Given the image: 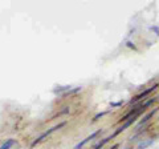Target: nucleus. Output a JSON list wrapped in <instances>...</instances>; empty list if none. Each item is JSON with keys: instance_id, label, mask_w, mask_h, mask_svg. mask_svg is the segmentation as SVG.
I'll list each match as a JSON object with an SVG mask.
<instances>
[{"instance_id": "obj_11", "label": "nucleus", "mask_w": 159, "mask_h": 149, "mask_svg": "<svg viewBox=\"0 0 159 149\" xmlns=\"http://www.w3.org/2000/svg\"><path fill=\"white\" fill-rule=\"evenodd\" d=\"M66 113H69V107H65V109H62L61 112H58L56 116H54L53 118H56V117H60V116H62V115H66Z\"/></svg>"}, {"instance_id": "obj_8", "label": "nucleus", "mask_w": 159, "mask_h": 149, "mask_svg": "<svg viewBox=\"0 0 159 149\" xmlns=\"http://www.w3.org/2000/svg\"><path fill=\"white\" fill-rule=\"evenodd\" d=\"M109 140H111V136H110V137H106V138H103L102 141H99V142L97 144V145H96V148H94V149H101V148H102L103 145H105V144H106Z\"/></svg>"}, {"instance_id": "obj_15", "label": "nucleus", "mask_w": 159, "mask_h": 149, "mask_svg": "<svg viewBox=\"0 0 159 149\" xmlns=\"http://www.w3.org/2000/svg\"><path fill=\"white\" fill-rule=\"evenodd\" d=\"M127 47H129V48H133V49H135V46H134V44H133L131 41H127Z\"/></svg>"}, {"instance_id": "obj_3", "label": "nucleus", "mask_w": 159, "mask_h": 149, "mask_svg": "<svg viewBox=\"0 0 159 149\" xmlns=\"http://www.w3.org/2000/svg\"><path fill=\"white\" fill-rule=\"evenodd\" d=\"M99 133H101V129H98V131H97V132H93V133H92V135H90V136H88L86 138H84V140H82L81 142H78V144H77V145H76V147H74L73 149H82V148H84V145H85V144H86V142H89V141H90V140H93V138H94V137H97V136L99 135Z\"/></svg>"}, {"instance_id": "obj_9", "label": "nucleus", "mask_w": 159, "mask_h": 149, "mask_svg": "<svg viewBox=\"0 0 159 149\" xmlns=\"http://www.w3.org/2000/svg\"><path fill=\"white\" fill-rule=\"evenodd\" d=\"M81 91V88L80 87H77V88H74V89H70V91H68L66 93H64V97H68V96H70V95H74V93H77V92H80Z\"/></svg>"}, {"instance_id": "obj_12", "label": "nucleus", "mask_w": 159, "mask_h": 149, "mask_svg": "<svg viewBox=\"0 0 159 149\" xmlns=\"http://www.w3.org/2000/svg\"><path fill=\"white\" fill-rule=\"evenodd\" d=\"M154 101H155V99H150V100H148V101H146L145 104H143V105H142V108H143V111H145V109L148 107V105H151V104L154 103Z\"/></svg>"}, {"instance_id": "obj_2", "label": "nucleus", "mask_w": 159, "mask_h": 149, "mask_svg": "<svg viewBox=\"0 0 159 149\" xmlns=\"http://www.w3.org/2000/svg\"><path fill=\"white\" fill-rule=\"evenodd\" d=\"M158 87H159V85H158V84H155V85H154V87H151V88H148V89H146V91H143L142 93H139V95H138V96H135V97H134V99H131V101H130V103L133 104V103H137L138 100H142V99H145V97H146L147 95H150V93H151L152 91H155V89H157Z\"/></svg>"}, {"instance_id": "obj_6", "label": "nucleus", "mask_w": 159, "mask_h": 149, "mask_svg": "<svg viewBox=\"0 0 159 149\" xmlns=\"http://www.w3.org/2000/svg\"><path fill=\"white\" fill-rule=\"evenodd\" d=\"M70 85H64V87H61V88H56V89H54V93H61L62 92V95H64V93H66L68 91H70Z\"/></svg>"}, {"instance_id": "obj_5", "label": "nucleus", "mask_w": 159, "mask_h": 149, "mask_svg": "<svg viewBox=\"0 0 159 149\" xmlns=\"http://www.w3.org/2000/svg\"><path fill=\"white\" fill-rule=\"evenodd\" d=\"M154 144V140L152 138H148V140H143V141H141L138 144V149H146V148H148L150 145H152Z\"/></svg>"}, {"instance_id": "obj_13", "label": "nucleus", "mask_w": 159, "mask_h": 149, "mask_svg": "<svg viewBox=\"0 0 159 149\" xmlns=\"http://www.w3.org/2000/svg\"><path fill=\"white\" fill-rule=\"evenodd\" d=\"M122 104H123V101H117V103H111V104H110V107H111V108H117V107H121Z\"/></svg>"}, {"instance_id": "obj_16", "label": "nucleus", "mask_w": 159, "mask_h": 149, "mask_svg": "<svg viewBox=\"0 0 159 149\" xmlns=\"http://www.w3.org/2000/svg\"><path fill=\"white\" fill-rule=\"evenodd\" d=\"M117 148H118V144H116V145H114L113 148H110V149H117Z\"/></svg>"}, {"instance_id": "obj_17", "label": "nucleus", "mask_w": 159, "mask_h": 149, "mask_svg": "<svg viewBox=\"0 0 159 149\" xmlns=\"http://www.w3.org/2000/svg\"><path fill=\"white\" fill-rule=\"evenodd\" d=\"M127 149H129V148H127Z\"/></svg>"}, {"instance_id": "obj_10", "label": "nucleus", "mask_w": 159, "mask_h": 149, "mask_svg": "<svg viewBox=\"0 0 159 149\" xmlns=\"http://www.w3.org/2000/svg\"><path fill=\"white\" fill-rule=\"evenodd\" d=\"M109 112H110V111H105V112H101V113H98V115H96V116L93 117V121H97V120H99V118H101V117L106 116Z\"/></svg>"}, {"instance_id": "obj_7", "label": "nucleus", "mask_w": 159, "mask_h": 149, "mask_svg": "<svg viewBox=\"0 0 159 149\" xmlns=\"http://www.w3.org/2000/svg\"><path fill=\"white\" fill-rule=\"evenodd\" d=\"M13 144H15V140L13 138H9V140H7L2 147H0V149H11V147L13 145Z\"/></svg>"}, {"instance_id": "obj_4", "label": "nucleus", "mask_w": 159, "mask_h": 149, "mask_svg": "<svg viewBox=\"0 0 159 149\" xmlns=\"http://www.w3.org/2000/svg\"><path fill=\"white\" fill-rule=\"evenodd\" d=\"M157 112H158V108H157V109H152V111H150V112H148L147 115H146L145 117H143L141 121H139V124H138V128H141V127L143 125V124H146V123H147L148 120H150V118H151V117H152L154 115H155Z\"/></svg>"}, {"instance_id": "obj_1", "label": "nucleus", "mask_w": 159, "mask_h": 149, "mask_svg": "<svg viewBox=\"0 0 159 149\" xmlns=\"http://www.w3.org/2000/svg\"><path fill=\"white\" fill-rule=\"evenodd\" d=\"M66 125V121H62V123H60V124H57V125L56 127H53V128H51V129H48V131L47 132H44L43 133V135H40L37 138H36V140H34L32 144H31V148H34V147H36L37 145V144H40V142H41V141H44V140H45V138L48 137V136H51L52 135V133L53 132H56L57 131V129H61L62 127H65Z\"/></svg>"}, {"instance_id": "obj_14", "label": "nucleus", "mask_w": 159, "mask_h": 149, "mask_svg": "<svg viewBox=\"0 0 159 149\" xmlns=\"http://www.w3.org/2000/svg\"><path fill=\"white\" fill-rule=\"evenodd\" d=\"M151 29H152V31L155 32V33L158 35V36H159V27H158V26H152V27H151Z\"/></svg>"}]
</instances>
